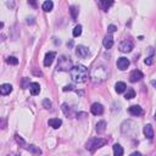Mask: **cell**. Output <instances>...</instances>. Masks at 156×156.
Returning <instances> with one entry per match:
<instances>
[{"label": "cell", "mask_w": 156, "mask_h": 156, "mask_svg": "<svg viewBox=\"0 0 156 156\" xmlns=\"http://www.w3.org/2000/svg\"><path fill=\"white\" fill-rule=\"evenodd\" d=\"M71 73V78L73 79V82L76 83H84L88 78H89V73H88V68L83 65H76L72 67V70L70 71Z\"/></svg>", "instance_id": "6da1fadb"}, {"label": "cell", "mask_w": 156, "mask_h": 156, "mask_svg": "<svg viewBox=\"0 0 156 156\" xmlns=\"http://www.w3.org/2000/svg\"><path fill=\"white\" fill-rule=\"evenodd\" d=\"M107 78V72L104 66H97L90 73V79L93 83H102Z\"/></svg>", "instance_id": "7a4b0ae2"}, {"label": "cell", "mask_w": 156, "mask_h": 156, "mask_svg": "<svg viewBox=\"0 0 156 156\" xmlns=\"http://www.w3.org/2000/svg\"><path fill=\"white\" fill-rule=\"evenodd\" d=\"M106 143H107V140L102 139V138H99V137H97V138H90L87 141V144H86V148H87V150H89V151L93 152V151H95L99 148H102Z\"/></svg>", "instance_id": "3957f363"}, {"label": "cell", "mask_w": 156, "mask_h": 156, "mask_svg": "<svg viewBox=\"0 0 156 156\" xmlns=\"http://www.w3.org/2000/svg\"><path fill=\"white\" fill-rule=\"evenodd\" d=\"M72 62L70 59H67L66 56H61L59 59V64H57V70L60 71H71L72 70Z\"/></svg>", "instance_id": "277c9868"}, {"label": "cell", "mask_w": 156, "mask_h": 156, "mask_svg": "<svg viewBox=\"0 0 156 156\" xmlns=\"http://www.w3.org/2000/svg\"><path fill=\"white\" fill-rule=\"evenodd\" d=\"M133 49V41L131 39H124L120 44V51L121 53H129Z\"/></svg>", "instance_id": "5b68a950"}, {"label": "cell", "mask_w": 156, "mask_h": 156, "mask_svg": "<svg viewBox=\"0 0 156 156\" xmlns=\"http://www.w3.org/2000/svg\"><path fill=\"white\" fill-rule=\"evenodd\" d=\"M76 55L78 57H81V59H84V57H87L89 55V49L87 46H84V45H78L76 48Z\"/></svg>", "instance_id": "8992f818"}, {"label": "cell", "mask_w": 156, "mask_h": 156, "mask_svg": "<svg viewBox=\"0 0 156 156\" xmlns=\"http://www.w3.org/2000/svg\"><path fill=\"white\" fill-rule=\"evenodd\" d=\"M90 111H91L93 115L100 116V115L104 113V106L101 105V104H99V102H94L91 105V107H90Z\"/></svg>", "instance_id": "52a82bcc"}, {"label": "cell", "mask_w": 156, "mask_h": 156, "mask_svg": "<svg viewBox=\"0 0 156 156\" xmlns=\"http://www.w3.org/2000/svg\"><path fill=\"white\" fill-rule=\"evenodd\" d=\"M143 77H144V75L141 73L139 70H134V71L131 72V75H129V81H131L132 83H136V82L141 81Z\"/></svg>", "instance_id": "ba28073f"}, {"label": "cell", "mask_w": 156, "mask_h": 156, "mask_svg": "<svg viewBox=\"0 0 156 156\" xmlns=\"http://www.w3.org/2000/svg\"><path fill=\"white\" fill-rule=\"evenodd\" d=\"M55 56H56V54L54 53V51H49V53H46L45 54V57H44V66L45 67L51 66V64L54 62Z\"/></svg>", "instance_id": "9c48e42d"}, {"label": "cell", "mask_w": 156, "mask_h": 156, "mask_svg": "<svg viewBox=\"0 0 156 156\" xmlns=\"http://www.w3.org/2000/svg\"><path fill=\"white\" fill-rule=\"evenodd\" d=\"M129 66V60L127 57H120L117 60V67L121 70V71H124V70H127Z\"/></svg>", "instance_id": "30bf717a"}, {"label": "cell", "mask_w": 156, "mask_h": 156, "mask_svg": "<svg viewBox=\"0 0 156 156\" xmlns=\"http://www.w3.org/2000/svg\"><path fill=\"white\" fill-rule=\"evenodd\" d=\"M128 111H129V113L132 116H140L141 113H143V110H141V107L139 106V105H132V106H129V109H128Z\"/></svg>", "instance_id": "8fae6325"}, {"label": "cell", "mask_w": 156, "mask_h": 156, "mask_svg": "<svg viewBox=\"0 0 156 156\" xmlns=\"http://www.w3.org/2000/svg\"><path fill=\"white\" fill-rule=\"evenodd\" d=\"M102 44H104V46H105L106 49H111L112 48V45H113V38H112V36L110 33L105 36V38H104V40H102Z\"/></svg>", "instance_id": "7c38bea8"}, {"label": "cell", "mask_w": 156, "mask_h": 156, "mask_svg": "<svg viewBox=\"0 0 156 156\" xmlns=\"http://www.w3.org/2000/svg\"><path fill=\"white\" fill-rule=\"evenodd\" d=\"M29 93L32 95H38L39 93H40V86H39V83H30L29 84Z\"/></svg>", "instance_id": "4fadbf2b"}, {"label": "cell", "mask_w": 156, "mask_h": 156, "mask_svg": "<svg viewBox=\"0 0 156 156\" xmlns=\"http://www.w3.org/2000/svg\"><path fill=\"white\" fill-rule=\"evenodd\" d=\"M11 91H12V86L9 84V83H4V84H1V87H0V93H1V95H7Z\"/></svg>", "instance_id": "5bb4252c"}, {"label": "cell", "mask_w": 156, "mask_h": 156, "mask_svg": "<svg viewBox=\"0 0 156 156\" xmlns=\"http://www.w3.org/2000/svg\"><path fill=\"white\" fill-rule=\"evenodd\" d=\"M145 137L148 139H152L154 138V129L151 127V124H147V126H144V129H143Z\"/></svg>", "instance_id": "9a60e30c"}, {"label": "cell", "mask_w": 156, "mask_h": 156, "mask_svg": "<svg viewBox=\"0 0 156 156\" xmlns=\"http://www.w3.org/2000/svg\"><path fill=\"white\" fill-rule=\"evenodd\" d=\"M48 123H49V126H50V127H53L54 129H57V128L61 127L62 121H61L60 118H50Z\"/></svg>", "instance_id": "2e32d148"}, {"label": "cell", "mask_w": 156, "mask_h": 156, "mask_svg": "<svg viewBox=\"0 0 156 156\" xmlns=\"http://www.w3.org/2000/svg\"><path fill=\"white\" fill-rule=\"evenodd\" d=\"M126 89H127V86L124 84L123 82H117L116 84H115V90H116V93H118V94H121V93H123V91H126Z\"/></svg>", "instance_id": "e0dca14e"}, {"label": "cell", "mask_w": 156, "mask_h": 156, "mask_svg": "<svg viewBox=\"0 0 156 156\" xmlns=\"http://www.w3.org/2000/svg\"><path fill=\"white\" fill-rule=\"evenodd\" d=\"M112 149H113V155L115 156H123V148L120 144H115L112 147Z\"/></svg>", "instance_id": "ac0fdd59"}, {"label": "cell", "mask_w": 156, "mask_h": 156, "mask_svg": "<svg viewBox=\"0 0 156 156\" xmlns=\"http://www.w3.org/2000/svg\"><path fill=\"white\" fill-rule=\"evenodd\" d=\"M105 129H106V122L105 121H100V122L97 123V132H98V134L104 133Z\"/></svg>", "instance_id": "d6986e66"}, {"label": "cell", "mask_w": 156, "mask_h": 156, "mask_svg": "<svg viewBox=\"0 0 156 156\" xmlns=\"http://www.w3.org/2000/svg\"><path fill=\"white\" fill-rule=\"evenodd\" d=\"M43 10L45 12H50L51 10H53V7H54V3L53 1H50V0H48V1H45L44 4H43Z\"/></svg>", "instance_id": "ffe728a7"}, {"label": "cell", "mask_w": 156, "mask_h": 156, "mask_svg": "<svg viewBox=\"0 0 156 156\" xmlns=\"http://www.w3.org/2000/svg\"><path fill=\"white\" fill-rule=\"evenodd\" d=\"M99 4H100V6L102 7L104 11H107L109 7L113 5V1H105V0H101V1H100Z\"/></svg>", "instance_id": "44dd1931"}, {"label": "cell", "mask_w": 156, "mask_h": 156, "mask_svg": "<svg viewBox=\"0 0 156 156\" xmlns=\"http://www.w3.org/2000/svg\"><path fill=\"white\" fill-rule=\"evenodd\" d=\"M70 12H71V16L73 20H76L78 17V14H79V9L77 6H71V10H70Z\"/></svg>", "instance_id": "7402d4cb"}, {"label": "cell", "mask_w": 156, "mask_h": 156, "mask_svg": "<svg viewBox=\"0 0 156 156\" xmlns=\"http://www.w3.org/2000/svg\"><path fill=\"white\" fill-rule=\"evenodd\" d=\"M134 97H136V91H134V89H132V88L127 89L126 94H124V98H126L127 100H129V99H133Z\"/></svg>", "instance_id": "603a6c76"}, {"label": "cell", "mask_w": 156, "mask_h": 156, "mask_svg": "<svg viewBox=\"0 0 156 156\" xmlns=\"http://www.w3.org/2000/svg\"><path fill=\"white\" fill-rule=\"evenodd\" d=\"M27 150L32 151L33 154H37V155H40V154H41V150H40L39 148L34 147V145H28V147H27Z\"/></svg>", "instance_id": "cb8c5ba5"}, {"label": "cell", "mask_w": 156, "mask_h": 156, "mask_svg": "<svg viewBox=\"0 0 156 156\" xmlns=\"http://www.w3.org/2000/svg\"><path fill=\"white\" fill-rule=\"evenodd\" d=\"M70 106L67 105V104H64L62 105V111L65 112V115L66 116H68V117H72V112H71V109H68Z\"/></svg>", "instance_id": "d4e9b609"}, {"label": "cell", "mask_w": 156, "mask_h": 156, "mask_svg": "<svg viewBox=\"0 0 156 156\" xmlns=\"http://www.w3.org/2000/svg\"><path fill=\"white\" fill-rule=\"evenodd\" d=\"M72 34H73V37H79L82 34V26H76L75 29H73V32H72Z\"/></svg>", "instance_id": "484cf974"}, {"label": "cell", "mask_w": 156, "mask_h": 156, "mask_svg": "<svg viewBox=\"0 0 156 156\" xmlns=\"http://www.w3.org/2000/svg\"><path fill=\"white\" fill-rule=\"evenodd\" d=\"M6 62H7L9 65H17L18 64V60L15 56H9L7 60H6Z\"/></svg>", "instance_id": "4316f807"}, {"label": "cell", "mask_w": 156, "mask_h": 156, "mask_svg": "<svg viewBox=\"0 0 156 156\" xmlns=\"http://www.w3.org/2000/svg\"><path fill=\"white\" fill-rule=\"evenodd\" d=\"M154 62V55H150V56H148L147 59H145V64L147 65H151Z\"/></svg>", "instance_id": "83f0119b"}, {"label": "cell", "mask_w": 156, "mask_h": 156, "mask_svg": "<svg viewBox=\"0 0 156 156\" xmlns=\"http://www.w3.org/2000/svg\"><path fill=\"white\" fill-rule=\"evenodd\" d=\"M116 29H117V27H116L115 25H110V26L107 27V30H109V33H110V34L113 33V32H116Z\"/></svg>", "instance_id": "f1b7e54d"}, {"label": "cell", "mask_w": 156, "mask_h": 156, "mask_svg": "<svg viewBox=\"0 0 156 156\" xmlns=\"http://www.w3.org/2000/svg\"><path fill=\"white\" fill-rule=\"evenodd\" d=\"M43 105H44L46 109H50V107H51V102H50L48 99H45V100L43 101Z\"/></svg>", "instance_id": "f546056e"}, {"label": "cell", "mask_w": 156, "mask_h": 156, "mask_svg": "<svg viewBox=\"0 0 156 156\" xmlns=\"http://www.w3.org/2000/svg\"><path fill=\"white\" fill-rule=\"evenodd\" d=\"M68 90H75V87L73 86H66L64 88V91H68Z\"/></svg>", "instance_id": "4dcf8cb0"}, {"label": "cell", "mask_w": 156, "mask_h": 156, "mask_svg": "<svg viewBox=\"0 0 156 156\" xmlns=\"http://www.w3.org/2000/svg\"><path fill=\"white\" fill-rule=\"evenodd\" d=\"M131 156H140V154L139 152H133V154H131Z\"/></svg>", "instance_id": "1f68e13d"}, {"label": "cell", "mask_w": 156, "mask_h": 156, "mask_svg": "<svg viewBox=\"0 0 156 156\" xmlns=\"http://www.w3.org/2000/svg\"><path fill=\"white\" fill-rule=\"evenodd\" d=\"M151 86H154L156 88V81H151Z\"/></svg>", "instance_id": "d6a6232c"}, {"label": "cell", "mask_w": 156, "mask_h": 156, "mask_svg": "<svg viewBox=\"0 0 156 156\" xmlns=\"http://www.w3.org/2000/svg\"><path fill=\"white\" fill-rule=\"evenodd\" d=\"M67 45H70V46H72V45H73V41H70V43H67Z\"/></svg>", "instance_id": "836d02e7"}, {"label": "cell", "mask_w": 156, "mask_h": 156, "mask_svg": "<svg viewBox=\"0 0 156 156\" xmlns=\"http://www.w3.org/2000/svg\"><path fill=\"white\" fill-rule=\"evenodd\" d=\"M155 118H156V113H155Z\"/></svg>", "instance_id": "e575fe53"}, {"label": "cell", "mask_w": 156, "mask_h": 156, "mask_svg": "<svg viewBox=\"0 0 156 156\" xmlns=\"http://www.w3.org/2000/svg\"><path fill=\"white\" fill-rule=\"evenodd\" d=\"M140 156H141V155H140Z\"/></svg>", "instance_id": "d590c367"}]
</instances>
